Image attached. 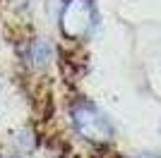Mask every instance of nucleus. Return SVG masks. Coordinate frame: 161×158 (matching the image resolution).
Here are the masks:
<instances>
[{
  "instance_id": "obj_1",
  "label": "nucleus",
  "mask_w": 161,
  "mask_h": 158,
  "mask_svg": "<svg viewBox=\"0 0 161 158\" xmlns=\"http://www.w3.org/2000/svg\"><path fill=\"white\" fill-rule=\"evenodd\" d=\"M72 125L92 144H108L115 134L113 122L106 118V113H101L94 103L87 101L72 105Z\"/></svg>"
},
{
  "instance_id": "obj_2",
  "label": "nucleus",
  "mask_w": 161,
  "mask_h": 158,
  "mask_svg": "<svg viewBox=\"0 0 161 158\" xmlns=\"http://www.w3.org/2000/svg\"><path fill=\"white\" fill-rule=\"evenodd\" d=\"M94 26V0H65L60 10V29L70 39H80Z\"/></svg>"
},
{
  "instance_id": "obj_3",
  "label": "nucleus",
  "mask_w": 161,
  "mask_h": 158,
  "mask_svg": "<svg viewBox=\"0 0 161 158\" xmlns=\"http://www.w3.org/2000/svg\"><path fill=\"white\" fill-rule=\"evenodd\" d=\"M29 55H31V62H34V65L41 67V65H46V60L51 58V48H48V43L39 41V43H34V46H31Z\"/></svg>"
},
{
  "instance_id": "obj_4",
  "label": "nucleus",
  "mask_w": 161,
  "mask_h": 158,
  "mask_svg": "<svg viewBox=\"0 0 161 158\" xmlns=\"http://www.w3.org/2000/svg\"><path fill=\"white\" fill-rule=\"evenodd\" d=\"M137 158H161V156H152V153H144V156H137Z\"/></svg>"
}]
</instances>
